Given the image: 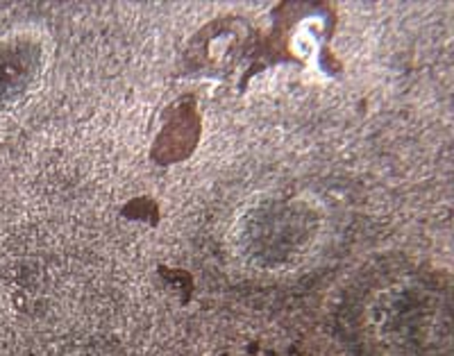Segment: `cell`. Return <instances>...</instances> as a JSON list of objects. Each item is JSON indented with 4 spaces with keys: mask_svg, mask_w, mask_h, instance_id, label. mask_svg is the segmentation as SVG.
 Segmentation results:
<instances>
[{
    "mask_svg": "<svg viewBox=\"0 0 454 356\" xmlns=\"http://www.w3.org/2000/svg\"><path fill=\"white\" fill-rule=\"evenodd\" d=\"M246 252L263 266H282L305 252L316 236L314 218L307 209L262 207L248 218Z\"/></svg>",
    "mask_w": 454,
    "mask_h": 356,
    "instance_id": "cell-1",
    "label": "cell"
}]
</instances>
